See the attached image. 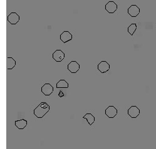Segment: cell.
Instances as JSON below:
<instances>
[{"mask_svg":"<svg viewBox=\"0 0 156 149\" xmlns=\"http://www.w3.org/2000/svg\"><path fill=\"white\" fill-rule=\"evenodd\" d=\"M16 61L12 58V57H8L6 59V68L8 70H12L16 66Z\"/></svg>","mask_w":156,"mask_h":149,"instance_id":"12","label":"cell"},{"mask_svg":"<svg viewBox=\"0 0 156 149\" xmlns=\"http://www.w3.org/2000/svg\"><path fill=\"white\" fill-rule=\"evenodd\" d=\"M20 16L15 12H12L11 13L7 18L8 21L9 22L11 25H16L18 22L20 21Z\"/></svg>","mask_w":156,"mask_h":149,"instance_id":"3","label":"cell"},{"mask_svg":"<svg viewBox=\"0 0 156 149\" xmlns=\"http://www.w3.org/2000/svg\"><path fill=\"white\" fill-rule=\"evenodd\" d=\"M117 9V5L113 1L108 2L105 5V10L108 13L113 14Z\"/></svg>","mask_w":156,"mask_h":149,"instance_id":"8","label":"cell"},{"mask_svg":"<svg viewBox=\"0 0 156 149\" xmlns=\"http://www.w3.org/2000/svg\"><path fill=\"white\" fill-rule=\"evenodd\" d=\"M136 29H137V25L136 23H133V24H131L128 27L127 31L131 36H133V34H134V32H136Z\"/></svg>","mask_w":156,"mask_h":149,"instance_id":"16","label":"cell"},{"mask_svg":"<svg viewBox=\"0 0 156 149\" xmlns=\"http://www.w3.org/2000/svg\"><path fill=\"white\" fill-rule=\"evenodd\" d=\"M65 54L62 50H56L53 54H52V58L58 63L62 62L65 59Z\"/></svg>","mask_w":156,"mask_h":149,"instance_id":"5","label":"cell"},{"mask_svg":"<svg viewBox=\"0 0 156 149\" xmlns=\"http://www.w3.org/2000/svg\"><path fill=\"white\" fill-rule=\"evenodd\" d=\"M50 106L46 102H41L33 111L34 115L38 119L43 118L50 111Z\"/></svg>","mask_w":156,"mask_h":149,"instance_id":"1","label":"cell"},{"mask_svg":"<svg viewBox=\"0 0 156 149\" xmlns=\"http://www.w3.org/2000/svg\"><path fill=\"white\" fill-rule=\"evenodd\" d=\"M15 124V126L19 130H23L27 126V121L25 119L16 120Z\"/></svg>","mask_w":156,"mask_h":149,"instance_id":"13","label":"cell"},{"mask_svg":"<svg viewBox=\"0 0 156 149\" xmlns=\"http://www.w3.org/2000/svg\"><path fill=\"white\" fill-rule=\"evenodd\" d=\"M117 114V109L113 106H108L105 110V115L110 119L114 118Z\"/></svg>","mask_w":156,"mask_h":149,"instance_id":"7","label":"cell"},{"mask_svg":"<svg viewBox=\"0 0 156 149\" xmlns=\"http://www.w3.org/2000/svg\"><path fill=\"white\" fill-rule=\"evenodd\" d=\"M98 70L101 73H105L110 70V64L107 61H101L97 66Z\"/></svg>","mask_w":156,"mask_h":149,"instance_id":"10","label":"cell"},{"mask_svg":"<svg viewBox=\"0 0 156 149\" xmlns=\"http://www.w3.org/2000/svg\"><path fill=\"white\" fill-rule=\"evenodd\" d=\"M127 113L131 118H133V119L137 118L140 114V109L137 106H131L128 109Z\"/></svg>","mask_w":156,"mask_h":149,"instance_id":"6","label":"cell"},{"mask_svg":"<svg viewBox=\"0 0 156 149\" xmlns=\"http://www.w3.org/2000/svg\"><path fill=\"white\" fill-rule=\"evenodd\" d=\"M127 13L131 17H137L140 13V8L136 5H131L127 9Z\"/></svg>","mask_w":156,"mask_h":149,"instance_id":"9","label":"cell"},{"mask_svg":"<svg viewBox=\"0 0 156 149\" xmlns=\"http://www.w3.org/2000/svg\"><path fill=\"white\" fill-rule=\"evenodd\" d=\"M80 64L76 61H72L67 66L68 70L72 74H75L80 70Z\"/></svg>","mask_w":156,"mask_h":149,"instance_id":"4","label":"cell"},{"mask_svg":"<svg viewBox=\"0 0 156 149\" xmlns=\"http://www.w3.org/2000/svg\"><path fill=\"white\" fill-rule=\"evenodd\" d=\"M54 90L53 87L49 83H46L44 84L41 88V92L44 96H50Z\"/></svg>","mask_w":156,"mask_h":149,"instance_id":"2","label":"cell"},{"mask_svg":"<svg viewBox=\"0 0 156 149\" xmlns=\"http://www.w3.org/2000/svg\"><path fill=\"white\" fill-rule=\"evenodd\" d=\"M60 38L63 43H66L72 39V34L69 31H65L61 34Z\"/></svg>","mask_w":156,"mask_h":149,"instance_id":"11","label":"cell"},{"mask_svg":"<svg viewBox=\"0 0 156 149\" xmlns=\"http://www.w3.org/2000/svg\"><path fill=\"white\" fill-rule=\"evenodd\" d=\"M59 96H60V97H63V93H62V92H60V93H59Z\"/></svg>","mask_w":156,"mask_h":149,"instance_id":"17","label":"cell"},{"mask_svg":"<svg viewBox=\"0 0 156 149\" xmlns=\"http://www.w3.org/2000/svg\"><path fill=\"white\" fill-rule=\"evenodd\" d=\"M69 83L65 80H60V81L56 84V87L59 88H69Z\"/></svg>","mask_w":156,"mask_h":149,"instance_id":"15","label":"cell"},{"mask_svg":"<svg viewBox=\"0 0 156 149\" xmlns=\"http://www.w3.org/2000/svg\"><path fill=\"white\" fill-rule=\"evenodd\" d=\"M83 118L87 120V122L90 125H92L95 122V117L90 113H86L85 115L83 117Z\"/></svg>","mask_w":156,"mask_h":149,"instance_id":"14","label":"cell"}]
</instances>
